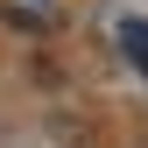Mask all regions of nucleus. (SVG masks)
<instances>
[{"mask_svg": "<svg viewBox=\"0 0 148 148\" xmlns=\"http://www.w3.org/2000/svg\"><path fill=\"white\" fill-rule=\"evenodd\" d=\"M120 49L134 57V71L148 78V21H120Z\"/></svg>", "mask_w": 148, "mask_h": 148, "instance_id": "f257e3e1", "label": "nucleus"}]
</instances>
